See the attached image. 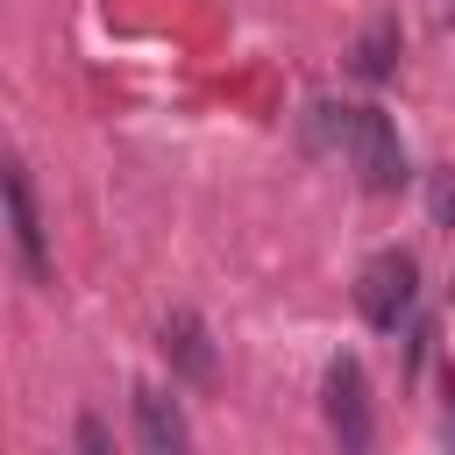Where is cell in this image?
<instances>
[{
  "label": "cell",
  "mask_w": 455,
  "mask_h": 455,
  "mask_svg": "<svg viewBox=\"0 0 455 455\" xmlns=\"http://www.w3.org/2000/svg\"><path fill=\"white\" fill-rule=\"evenodd\" d=\"M334 135H341V149H348V164L363 171L370 192H398L405 185V142L384 121V107H341L334 114Z\"/></svg>",
  "instance_id": "6da1fadb"
},
{
  "label": "cell",
  "mask_w": 455,
  "mask_h": 455,
  "mask_svg": "<svg viewBox=\"0 0 455 455\" xmlns=\"http://www.w3.org/2000/svg\"><path fill=\"white\" fill-rule=\"evenodd\" d=\"M412 299H419V263H412L405 249H377V256L363 263V277H355L363 320H370L377 334H398V320L412 313Z\"/></svg>",
  "instance_id": "7a4b0ae2"
},
{
  "label": "cell",
  "mask_w": 455,
  "mask_h": 455,
  "mask_svg": "<svg viewBox=\"0 0 455 455\" xmlns=\"http://www.w3.org/2000/svg\"><path fill=\"white\" fill-rule=\"evenodd\" d=\"M327 427L341 448H370V391H363V363L334 355L327 363Z\"/></svg>",
  "instance_id": "3957f363"
},
{
  "label": "cell",
  "mask_w": 455,
  "mask_h": 455,
  "mask_svg": "<svg viewBox=\"0 0 455 455\" xmlns=\"http://www.w3.org/2000/svg\"><path fill=\"white\" fill-rule=\"evenodd\" d=\"M7 213H14V249H21V270L36 284H50V249H43V220H36V192H28V171L7 164Z\"/></svg>",
  "instance_id": "277c9868"
},
{
  "label": "cell",
  "mask_w": 455,
  "mask_h": 455,
  "mask_svg": "<svg viewBox=\"0 0 455 455\" xmlns=\"http://www.w3.org/2000/svg\"><path fill=\"white\" fill-rule=\"evenodd\" d=\"M164 355H171V370L192 377V384L213 377V341H206L199 313H171V320H164Z\"/></svg>",
  "instance_id": "5b68a950"
},
{
  "label": "cell",
  "mask_w": 455,
  "mask_h": 455,
  "mask_svg": "<svg viewBox=\"0 0 455 455\" xmlns=\"http://www.w3.org/2000/svg\"><path fill=\"white\" fill-rule=\"evenodd\" d=\"M135 434H142V448H156V455H178L192 434H185V412L156 391V384H142L135 391Z\"/></svg>",
  "instance_id": "8992f818"
},
{
  "label": "cell",
  "mask_w": 455,
  "mask_h": 455,
  "mask_svg": "<svg viewBox=\"0 0 455 455\" xmlns=\"http://www.w3.org/2000/svg\"><path fill=\"white\" fill-rule=\"evenodd\" d=\"M391 57H398V21H377V28L355 43V71L377 85V78H391Z\"/></svg>",
  "instance_id": "52a82bcc"
},
{
  "label": "cell",
  "mask_w": 455,
  "mask_h": 455,
  "mask_svg": "<svg viewBox=\"0 0 455 455\" xmlns=\"http://www.w3.org/2000/svg\"><path fill=\"white\" fill-rule=\"evenodd\" d=\"M434 220H455V171H434Z\"/></svg>",
  "instance_id": "ba28073f"
},
{
  "label": "cell",
  "mask_w": 455,
  "mask_h": 455,
  "mask_svg": "<svg viewBox=\"0 0 455 455\" xmlns=\"http://www.w3.org/2000/svg\"><path fill=\"white\" fill-rule=\"evenodd\" d=\"M78 448H85V455H107V427H100V419H78Z\"/></svg>",
  "instance_id": "9c48e42d"
}]
</instances>
